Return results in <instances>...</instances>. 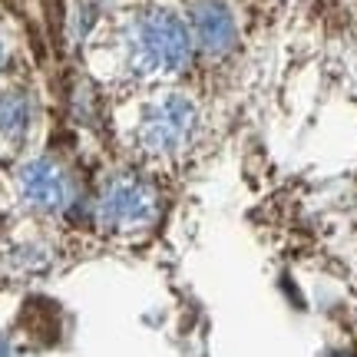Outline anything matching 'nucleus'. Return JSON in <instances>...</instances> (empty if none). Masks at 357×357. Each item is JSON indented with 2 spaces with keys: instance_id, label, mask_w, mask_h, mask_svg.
<instances>
[{
  "instance_id": "423d86ee",
  "label": "nucleus",
  "mask_w": 357,
  "mask_h": 357,
  "mask_svg": "<svg viewBox=\"0 0 357 357\" xmlns=\"http://www.w3.org/2000/svg\"><path fill=\"white\" fill-rule=\"evenodd\" d=\"M33 126V100L24 89H0V146H20Z\"/></svg>"
},
{
  "instance_id": "39448f33",
  "label": "nucleus",
  "mask_w": 357,
  "mask_h": 357,
  "mask_svg": "<svg viewBox=\"0 0 357 357\" xmlns=\"http://www.w3.org/2000/svg\"><path fill=\"white\" fill-rule=\"evenodd\" d=\"M192 33L195 43L212 56H222L235 47V20L222 0H202L192 7Z\"/></svg>"
},
{
  "instance_id": "1a4fd4ad",
  "label": "nucleus",
  "mask_w": 357,
  "mask_h": 357,
  "mask_svg": "<svg viewBox=\"0 0 357 357\" xmlns=\"http://www.w3.org/2000/svg\"><path fill=\"white\" fill-rule=\"evenodd\" d=\"M331 357H357V354H331Z\"/></svg>"
},
{
  "instance_id": "7ed1b4c3",
  "label": "nucleus",
  "mask_w": 357,
  "mask_h": 357,
  "mask_svg": "<svg viewBox=\"0 0 357 357\" xmlns=\"http://www.w3.org/2000/svg\"><path fill=\"white\" fill-rule=\"evenodd\" d=\"M195 132V106L189 96H159L136 119V146L153 159H169L185 149Z\"/></svg>"
},
{
  "instance_id": "20e7f679",
  "label": "nucleus",
  "mask_w": 357,
  "mask_h": 357,
  "mask_svg": "<svg viewBox=\"0 0 357 357\" xmlns=\"http://www.w3.org/2000/svg\"><path fill=\"white\" fill-rule=\"evenodd\" d=\"M17 189L26 208H33L40 215H60L73 202V182L66 176V169L53 162L50 155H37L17 169Z\"/></svg>"
},
{
  "instance_id": "6e6552de",
  "label": "nucleus",
  "mask_w": 357,
  "mask_h": 357,
  "mask_svg": "<svg viewBox=\"0 0 357 357\" xmlns=\"http://www.w3.org/2000/svg\"><path fill=\"white\" fill-rule=\"evenodd\" d=\"M0 357H10V351H7V341L0 337Z\"/></svg>"
},
{
  "instance_id": "f03ea898",
  "label": "nucleus",
  "mask_w": 357,
  "mask_h": 357,
  "mask_svg": "<svg viewBox=\"0 0 357 357\" xmlns=\"http://www.w3.org/2000/svg\"><path fill=\"white\" fill-rule=\"evenodd\" d=\"M159 218V195L139 176H113L93 202V222L106 235H142Z\"/></svg>"
},
{
  "instance_id": "0eeeda50",
  "label": "nucleus",
  "mask_w": 357,
  "mask_h": 357,
  "mask_svg": "<svg viewBox=\"0 0 357 357\" xmlns=\"http://www.w3.org/2000/svg\"><path fill=\"white\" fill-rule=\"evenodd\" d=\"M3 63H7V43H3V37H0V70H3Z\"/></svg>"
},
{
  "instance_id": "f257e3e1",
  "label": "nucleus",
  "mask_w": 357,
  "mask_h": 357,
  "mask_svg": "<svg viewBox=\"0 0 357 357\" xmlns=\"http://www.w3.org/2000/svg\"><path fill=\"white\" fill-rule=\"evenodd\" d=\"M192 37L169 10L139 13L126 33V63L136 77H169L189 66Z\"/></svg>"
}]
</instances>
